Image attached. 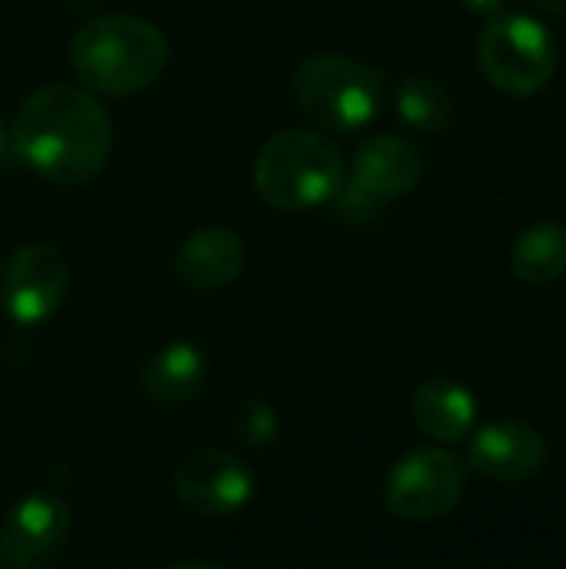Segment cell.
I'll list each match as a JSON object with an SVG mask.
<instances>
[{
	"label": "cell",
	"instance_id": "6da1fadb",
	"mask_svg": "<svg viewBox=\"0 0 566 569\" xmlns=\"http://www.w3.org/2000/svg\"><path fill=\"white\" fill-rule=\"evenodd\" d=\"M13 153L50 183L77 187L93 180L110 160L113 123L103 103L73 83L33 90L10 127Z\"/></svg>",
	"mask_w": 566,
	"mask_h": 569
},
{
	"label": "cell",
	"instance_id": "7a4b0ae2",
	"mask_svg": "<svg viewBox=\"0 0 566 569\" xmlns=\"http://www.w3.org/2000/svg\"><path fill=\"white\" fill-rule=\"evenodd\" d=\"M70 60L90 90L130 97L160 80L170 60V43L157 23L137 13H103L77 30Z\"/></svg>",
	"mask_w": 566,
	"mask_h": 569
},
{
	"label": "cell",
	"instance_id": "3957f363",
	"mask_svg": "<svg viewBox=\"0 0 566 569\" xmlns=\"http://www.w3.org/2000/svg\"><path fill=\"white\" fill-rule=\"evenodd\" d=\"M344 183V153L317 130H280L254 160V187L277 210H310Z\"/></svg>",
	"mask_w": 566,
	"mask_h": 569
},
{
	"label": "cell",
	"instance_id": "277c9868",
	"mask_svg": "<svg viewBox=\"0 0 566 569\" xmlns=\"http://www.w3.org/2000/svg\"><path fill=\"white\" fill-rule=\"evenodd\" d=\"M294 97L307 117L330 130L367 127L384 103V80L374 67L340 57L317 53L294 73Z\"/></svg>",
	"mask_w": 566,
	"mask_h": 569
},
{
	"label": "cell",
	"instance_id": "5b68a950",
	"mask_svg": "<svg viewBox=\"0 0 566 569\" xmlns=\"http://www.w3.org/2000/svg\"><path fill=\"white\" fill-rule=\"evenodd\" d=\"M484 77L510 97L540 93L557 70V43L550 30L524 13H494L477 43Z\"/></svg>",
	"mask_w": 566,
	"mask_h": 569
},
{
	"label": "cell",
	"instance_id": "8992f818",
	"mask_svg": "<svg viewBox=\"0 0 566 569\" xmlns=\"http://www.w3.org/2000/svg\"><path fill=\"white\" fill-rule=\"evenodd\" d=\"M464 497V467L454 453L424 447L397 460L387 477V510L407 523H434Z\"/></svg>",
	"mask_w": 566,
	"mask_h": 569
},
{
	"label": "cell",
	"instance_id": "52a82bcc",
	"mask_svg": "<svg viewBox=\"0 0 566 569\" xmlns=\"http://www.w3.org/2000/svg\"><path fill=\"white\" fill-rule=\"evenodd\" d=\"M70 290V270L57 247L23 243L0 267V307L20 327L50 320Z\"/></svg>",
	"mask_w": 566,
	"mask_h": 569
},
{
	"label": "cell",
	"instance_id": "ba28073f",
	"mask_svg": "<svg viewBox=\"0 0 566 569\" xmlns=\"http://www.w3.org/2000/svg\"><path fill=\"white\" fill-rule=\"evenodd\" d=\"M70 507L60 493L23 497L0 523V563L13 569L50 567L70 540Z\"/></svg>",
	"mask_w": 566,
	"mask_h": 569
},
{
	"label": "cell",
	"instance_id": "9c48e42d",
	"mask_svg": "<svg viewBox=\"0 0 566 569\" xmlns=\"http://www.w3.org/2000/svg\"><path fill=\"white\" fill-rule=\"evenodd\" d=\"M177 497L183 507H190L200 517L224 520L244 510L254 497V477L250 470L227 450L207 447L180 460L173 477Z\"/></svg>",
	"mask_w": 566,
	"mask_h": 569
},
{
	"label": "cell",
	"instance_id": "30bf717a",
	"mask_svg": "<svg viewBox=\"0 0 566 569\" xmlns=\"http://www.w3.org/2000/svg\"><path fill=\"white\" fill-rule=\"evenodd\" d=\"M467 463L474 473H480L487 480L520 483L544 470L547 443L524 420H497L470 440Z\"/></svg>",
	"mask_w": 566,
	"mask_h": 569
},
{
	"label": "cell",
	"instance_id": "8fae6325",
	"mask_svg": "<svg viewBox=\"0 0 566 569\" xmlns=\"http://www.w3.org/2000/svg\"><path fill=\"white\" fill-rule=\"evenodd\" d=\"M424 177V153L400 137H374L354 153L350 183L377 203L410 193Z\"/></svg>",
	"mask_w": 566,
	"mask_h": 569
},
{
	"label": "cell",
	"instance_id": "7c38bea8",
	"mask_svg": "<svg viewBox=\"0 0 566 569\" xmlns=\"http://www.w3.org/2000/svg\"><path fill=\"white\" fill-rule=\"evenodd\" d=\"M247 247L230 227H200L177 250V277L193 290H220L244 270Z\"/></svg>",
	"mask_w": 566,
	"mask_h": 569
},
{
	"label": "cell",
	"instance_id": "4fadbf2b",
	"mask_svg": "<svg viewBox=\"0 0 566 569\" xmlns=\"http://www.w3.org/2000/svg\"><path fill=\"white\" fill-rule=\"evenodd\" d=\"M203 380H207V360L193 343L183 340L157 350L140 373L143 397L163 410H177L190 403L203 390Z\"/></svg>",
	"mask_w": 566,
	"mask_h": 569
},
{
	"label": "cell",
	"instance_id": "5bb4252c",
	"mask_svg": "<svg viewBox=\"0 0 566 569\" xmlns=\"http://www.w3.org/2000/svg\"><path fill=\"white\" fill-rule=\"evenodd\" d=\"M414 420L427 437L460 443L477 420V400L457 380L430 377L414 390Z\"/></svg>",
	"mask_w": 566,
	"mask_h": 569
},
{
	"label": "cell",
	"instance_id": "9a60e30c",
	"mask_svg": "<svg viewBox=\"0 0 566 569\" xmlns=\"http://www.w3.org/2000/svg\"><path fill=\"white\" fill-rule=\"evenodd\" d=\"M514 273L530 287L557 283L566 273V227L540 220L520 233L514 247Z\"/></svg>",
	"mask_w": 566,
	"mask_h": 569
},
{
	"label": "cell",
	"instance_id": "2e32d148",
	"mask_svg": "<svg viewBox=\"0 0 566 569\" xmlns=\"http://www.w3.org/2000/svg\"><path fill=\"white\" fill-rule=\"evenodd\" d=\"M397 110L404 123H410L420 133H437L454 123V97L450 90L427 77V73H410L397 87Z\"/></svg>",
	"mask_w": 566,
	"mask_h": 569
},
{
	"label": "cell",
	"instance_id": "e0dca14e",
	"mask_svg": "<svg viewBox=\"0 0 566 569\" xmlns=\"http://www.w3.org/2000/svg\"><path fill=\"white\" fill-rule=\"evenodd\" d=\"M240 430L250 443H270L277 437V417H274V407L267 403H254L244 410L240 417Z\"/></svg>",
	"mask_w": 566,
	"mask_h": 569
},
{
	"label": "cell",
	"instance_id": "ac0fdd59",
	"mask_svg": "<svg viewBox=\"0 0 566 569\" xmlns=\"http://www.w3.org/2000/svg\"><path fill=\"white\" fill-rule=\"evenodd\" d=\"M13 160H17V153H13V140H10L7 123L0 120V167H10Z\"/></svg>",
	"mask_w": 566,
	"mask_h": 569
},
{
	"label": "cell",
	"instance_id": "d6986e66",
	"mask_svg": "<svg viewBox=\"0 0 566 569\" xmlns=\"http://www.w3.org/2000/svg\"><path fill=\"white\" fill-rule=\"evenodd\" d=\"M524 3L550 17H566V0H524Z\"/></svg>",
	"mask_w": 566,
	"mask_h": 569
},
{
	"label": "cell",
	"instance_id": "ffe728a7",
	"mask_svg": "<svg viewBox=\"0 0 566 569\" xmlns=\"http://www.w3.org/2000/svg\"><path fill=\"white\" fill-rule=\"evenodd\" d=\"M464 3L477 13H500L507 0H464Z\"/></svg>",
	"mask_w": 566,
	"mask_h": 569
}]
</instances>
